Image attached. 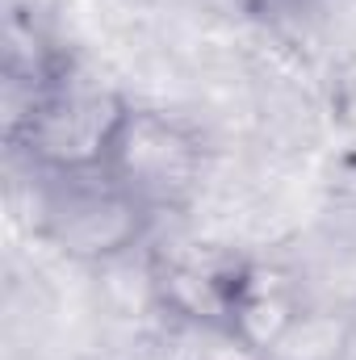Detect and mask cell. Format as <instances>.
<instances>
[{
  "label": "cell",
  "instance_id": "obj_3",
  "mask_svg": "<svg viewBox=\"0 0 356 360\" xmlns=\"http://www.w3.org/2000/svg\"><path fill=\"white\" fill-rule=\"evenodd\" d=\"M155 210L113 172L38 176V231L72 260H122L147 243Z\"/></svg>",
  "mask_w": 356,
  "mask_h": 360
},
{
  "label": "cell",
  "instance_id": "obj_1",
  "mask_svg": "<svg viewBox=\"0 0 356 360\" xmlns=\"http://www.w3.org/2000/svg\"><path fill=\"white\" fill-rule=\"evenodd\" d=\"M151 297L184 327L260 348L289 319L285 285L260 260L218 243H168L147 260Z\"/></svg>",
  "mask_w": 356,
  "mask_h": 360
},
{
  "label": "cell",
  "instance_id": "obj_2",
  "mask_svg": "<svg viewBox=\"0 0 356 360\" xmlns=\"http://www.w3.org/2000/svg\"><path fill=\"white\" fill-rule=\"evenodd\" d=\"M130 109V96L72 63L51 84L4 105V143L34 176L105 172Z\"/></svg>",
  "mask_w": 356,
  "mask_h": 360
},
{
  "label": "cell",
  "instance_id": "obj_5",
  "mask_svg": "<svg viewBox=\"0 0 356 360\" xmlns=\"http://www.w3.org/2000/svg\"><path fill=\"white\" fill-rule=\"evenodd\" d=\"M306 0H252V8L256 13H268V17H276V13H293V8H302Z\"/></svg>",
  "mask_w": 356,
  "mask_h": 360
},
{
  "label": "cell",
  "instance_id": "obj_4",
  "mask_svg": "<svg viewBox=\"0 0 356 360\" xmlns=\"http://www.w3.org/2000/svg\"><path fill=\"white\" fill-rule=\"evenodd\" d=\"M105 172H113L139 201H147L155 214H164V210L184 205L193 197V188L201 184L205 143L189 122L134 105Z\"/></svg>",
  "mask_w": 356,
  "mask_h": 360
}]
</instances>
